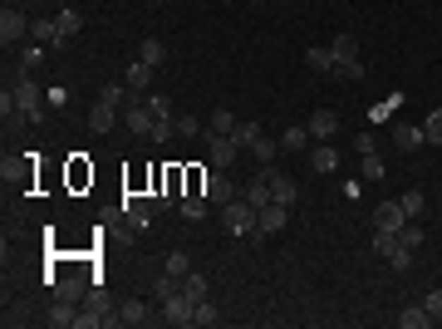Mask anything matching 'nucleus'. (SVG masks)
I'll list each match as a JSON object with an SVG mask.
<instances>
[{"label": "nucleus", "mask_w": 442, "mask_h": 329, "mask_svg": "<svg viewBox=\"0 0 442 329\" xmlns=\"http://www.w3.org/2000/svg\"><path fill=\"white\" fill-rule=\"evenodd\" d=\"M79 320V310H74V300H59L54 310H49V325H74Z\"/></svg>", "instance_id": "nucleus-31"}, {"label": "nucleus", "mask_w": 442, "mask_h": 329, "mask_svg": "<svg viewBox=\"0 0 442 329\" xmlns=\"http://www.w3.org/2000/svg\"><path fill=\"white\" fill-rule=\"evenodd\" d=\"M162 315H167V325H192V300L177 290V295L162 300Z\"/></svg>", "instance_id": "nucleus-7"}, {"label": "nucleus", "mask_w": 442, "mask_h": 329, "mask_svg": "<svg viewBox=\"0 0 442 329\" xmlns=\"http://www.w3.org/2000/svg\"><path fill=\"white\" fill-rule=\"evenodd\" d=\"M123 217L133 221V226H143V221L153 217V202H143V197H128V202H123Z\"/></svg>", "instance_id": "nucleus-20"}, {"label": "nucleus", "mask_w": 442, "mask_h": 329, "mask_svg": "<svg viewBox=\"0 0 442 329\" xmlns=\"http://www.w3.org/2000/svg\"><path fill=\"white\" fill-rule=\"evenodd\" d=\"M54 20H59V35H64V44H69V40L84 30V15H79V10H59Z\"/></svg>", "instance_id": "nucleus-19"}, {"label": "nucleus", "mask_w": 442, "mask_h": 329, "mask_svg": "<svg viewBox=\"0 0 442 329\" xmlns=\"http://www.w3.org/2000/svg\"><path fill=\"white\" fill-rule=\"evenodd\" d=\"M364 177H374V182H378V177H383V162H378V157H374V148H369V152H364Z\"/></svg>", "instance_id": "nucleus-42"}, {"label": "nucleus", "mask_w": 442, "mask_h": 329, "mask_svg": "<svg viewBox=\"0 0 442 329\" xmlns=\"http://www.w3.org/2000/svg\"><path fill=\"white\" fill-rule=\"evenodd\" d=\"M398 148H403V152L423 148V128H398Z\"/></svg>", "instance_id": "nucleus-34"}, {"label": "nucleus", "mask_w": 442, "mask_h": 329, "mask_svg": "<svg viewBox=\"0 0 442 329\" xmlns=\"http://www.w3.org/2000/svg\"><path fill=\"white\" fill-rule=\"evenodd\" d=\"M15 113H20L25 123H40V118H44V104H40V84H35V79H20V84H15Z\"/></svg>", "instance_id": "nucleus-3"}, {"label": "nucleus", "mask_w": 442, "mask_h": 329, "mask_svg": "<svg viewBox=\"0 0 442 329\" xmlns=\"http://www.w3.org/2000/svg\"><path fill=\"white\" fill-rule=\"evenodd\" d=\"M330 54H334V74L339 79H364V59H359V40L354 35H334Z\"/></svg>", "instance_id": "nucleus-2"}, {"label": "nucleus", "mask_w": 442, "mask_h": 329, "mask_svg": "<svg viewBox=\"0 0 442 329\" xmlns=\"http://www.w3.org/2000/svg\"><path fill=\"white\" fill-rule=\"evenodd\" d=\"M113 123H118V109H109V104H94V113H89V128H94V133H113Z\"/></svg>", "instance_id": "nucleus-18"}, {"label": "nucleus", "mask_w": 442, "mask_h": 329, "mask_svg": "<svg viewBox=\"0 0 442 329\" xmlns=\"http://www.w3.org/2000/svg\"><path fill=\"white\" fill-rule=\"evenodd\" d=\"M310 167H315V172H334V167H339V157H334V148H330V143L310 152Z\"/></svg>", "instance_id": "nucleus-22"}, {"label": "nucleus", "mask_w": 442, "mask_h": 329, "mask_svg": "<svg viewBox=\"0 0 442 329\" xmlns=\"http://www.w3.org/2000/svg\"><path fill=\"white\" fill-rule=\"evenodd\" d=\"M423 305H428V315H433V320H442V290H428V295H423Z\"/></svg>", "instance_id": "nucleus-43"}, {"label": "nucleus", "mask_w": 442, "mask_h": 329, "mask_svg": "<svg viewBox=\"0 0 442 329\" xmlns=\"http://www.w3.org/2000/svg\"><path fill=\"white\" fill-rule=\"evenodd\" d=\"M403 207H398V202H383V207H378V212H374V226H378V231H403Z\"/></svg>", "instance_id": "nucleus-12"}, {"label": "nucleus", "mask_w": 442, "mask_h": 329, "mask_svg": "<svg viewBox=\"0 0 442 329\" xmlns=\"http://www.w3.org/2000/svg\"><path fill=\"white\" fill-rule=\"evenodd\" d=\"M177 133H182V138H197L202 123H197V118H177Z\"/></svg>", "instance_id": "nucleus-44"}, {"label": "nucleus", "mask_w": 442, "mask_h": 329, "mask_svg": "<svg viewBox=\"0 0 442 329\" xmlns=\"http://www.w3.org/2000/svg\"><path fill=\"white\" fill-rule=\"evenodd\" d=\"M251 5H261V0H251Z\"/></svg>", "instance_id": "nucleus-45"}, {"label": "nucleus", "mask_w": 442, "mask_h": 329, "mask_svg": "<svg viewBox=\"0 0 442 329\" xmlns=\"http://www.w3.org/2000/svg\"><path fill=\"white\" fill-rule=\"evenodd\" d=\"M25 35H30V20H25L20 10H5V15H0V40L15 44V40H25Z\"/></svg>", "instance_id": "nucleus-6"}, {"label": "nucleus", "mask_w": 442, "mask_h": 329, "mask_svg": "<svg viewBox=\"0 0 442 329\" xmlns=\"http://www.w3.org/2000/svg\"><path fill=\"white\" fill-rule=\"evenodd\" d=\"M187 270H192L187 251H172V256H167V275H187Z\"/></svg>", "instance_id": "nucleus-38"}, {"label": "nucleus", "mask_w": 442, "mask_h": 329, "mask_svg": "<svg viewBox=\"0 0 442 329\" xmlns=\"http://www.w3.org/2000/svg\"><path fill=\"white\" fill-rule=\"evenodd\" d=\"M236 123H241V118H236L231 109H217L212 118H207V138H231V133H236Z\"/></svg>", "instance_id": "nucleus-13"}, {"label": "nucleus", "mask_w": 442, "mask_h": 329, "mask_svg": "<svg viewBox=\"0 0 442 329\" xmlns=\"http://www.w3.org/2000/svg\"><path fill=\"white\" fill-rule=\"evenodd\" d=\"M280 148H285V152H300V148H310V128H285Z\"/></svg>", "instance_id": "nucleus-24"}, {"label": "nucleus", "mask_w": 442, "mask_h": 329, "mask_svg": "<svg viewBox=\"0 0 442 329\" xmlns=\"http://www.w3.org/2000/svg\"><path fill=\"white\" fill-rule=\"evenodd\" d=\"M207 148H212V162H217V172H226V167L236 162V152H241V143H236V138H212Z\"/></svg>", "instance_id": "nucleus-8"}, {"label": "nucleus", "mask_w": 442, "mask_h": 329, "mask_svg": "<svg viewBox=\"0 0 442 329\" xmlns=\"http://www.w3.org/2000/svg\"><path fill=\"white\" fill-rule=\"evenodd\" d=\"M423 143H442V109H433L423 118Z\"/></svg>", "instance_id": "nucleus-33"}, {"label": "nucleus", "mask_w": 442, "mask_h": 329, "mask_svg": "<svg viewBox=\"0 0 442 329\" xmlns=\"http://www.w3.org/2000/svg\"><path fill=\"white\" fill-rule=\"evenodd\" d=\"M221 315H217V305H212V300H197V305H192V325H217Z\"/></svg>", "instance_id": "nucleus-32"}, {"label": "nucleus", "mask_w": 442, "mask_h": 329, "mask_svg": "<svg viewBox=\"0 0 442 329\" xmlns=\"http://www.w3.org/2000/svg\"><path fill=\"white\" fill-rule=\"evenodd\" d=\"M236 143H241V152L246 148H256V138H261V123H236V133H231Z\"/></svg>", "instance_id": "nucleus-28"}, {"label": "nucleus", "mask_w": 442, "mask_h": 329, "mask_svg": "<svg viewBox=\"0 0 442 329\" xmlns=\"http://www.w3.org/2000/svg\"><path fill=\"white\" fill-rule=\"evenodd\" d=\"M84 295H89V285H84L79 275H64V280H59V300H84Z\"/></svg>", "instance_id": "nucleus-25"}, {"label": "nucleus", "mask_w": 442, "mask_h": 329, "mask_svg": "<svg viewBox=\"0 0 442 329\" xmlns=\"http://www.w3.org/2000/svg\"><path fill=\"white\" fill-rule=\"evenodd\" d=\"M99 104L118 109V104H123V89H118V84H104V89H99Z\"/></svg>", "instance_id": "nucleus-41"}, {"label": "nucleus", "mask_w": 442, "mask_h": 329, "mask_svg": "<svg viewBox=\"0 0 442 329\" xmlns=\"http://www.w3.org/2000/svg\"><path fill=\"white\" fill-rule=\"evenodd\" d=\"M207 202H217V207L236 202V187H231V177H226V172H212V177H207Z\"/></svg>", "instance_id": "nucleus-9"}, {"label": "nucleus", "mask_w": 442, "mask_h": 329, "mask_svg": "<svg viewBox=\"0 0 442 329\" xmlns=\"http://www.w3.org/2000/svg\"><path fill=\"white\" fill-rule=\"evenodd\" d=\"M393 246H398V231H378V236H374V251H378L383 261L393 256Z\"/></svg>", "instance_id": "nucleus-36"}, {"label": "nucleus", "mask_w": 442, "mask_h": 329, "mask_svg": "<svg viewBox=\"0 0 442 329\" xmlns=\"http://www.w3.org/2000/svg\"><path fill=\"white\" fill-rule=\"evenodd\" d=\"M398 207H403V217H418V212H423V192H403Z\"/></svg>", "instance_id": "nucleus-39"}, {"label": "nucleus", "mask_w": 442, "mask_h": 329, "mask_svg": "<svg viewBox=\"0 0 442 329\" xmlns=\"http://www.w3.org/2000/svg\"><path fill=\"white\" fill-rule=\"evenodd\" d=\"M241 197H246V202H251V207H256V212H261V207H270V202H275V197H270V182H265V172H261V177H256V182H251V187H246V192H241Z\"/></svg>", "instance_id": "nucleus-16"}, {"label": "nucleus", "mask_w": 442, "mask_h": 329, "mask_svg": "<svg viewBox=\"0 0 442 329\" xmlns=\"http://www.w3.org/2000/svg\"><path fill=\"white\" fill-rule=\"evenodd\" d=\"M388 261H393V270H408V265H413V251H408V246H403V241H398V246H393V256H388Z\"/></svg>", "instance_id": "nucleus-40"}, {"label": "nucleus", "mask_w": 442, "mask_h": 329, "mask_svg": "<svg viewBox=\"0 0 442 329\" xmlns=\"http://www.w3.org/2000/svg\"><path fill=\"white\" fill-rule=\"evenodd\" d=\"M221 221H226L231 236H251V241H261V212H256L246 197L226 202V207H221Z\"/></svg>", "instance_id": "nucleus-1"}, {"label": "nucleus", "mask_w": 442, "mask_h": 329, "mask_svg": "<svg viewBox=\"0 0 442 329\" xmlns=\"http://www.w3.org/2000/svg\"><path fill=\"white\" fill-rule=\"evenodd\" d=\"M30 40H35V44H49V49H64L59 20H30Z\"/></svg>", "instance_id": "nucleus-5"}, {"label": "nucleus", "mask_w": 442, "mask_h": 329, "mask_svg": "<svg viewBox=\"0 0 442 329\" xmlns=\"http://www.w3.org/2000/svg\"><path fill=\"white\" fill-rule=\"evenodd\" d=\"M423 236H428V231H423V226H408V221H403V231H398V241H403L408 251H418V246H423Z\"/></svg>", "instance_id": "nucleus-35"}, {"label": "nucleus", "mask_w": 442, "mask_h": 329, "mask_svg": "<svg viewBox=\"0 0 442 329\" xmlns=\"http://www.w3.org/2000/svg\"><path fill=\"white\" fill-rule=\"evenodd\" d=\"M290 217V207H280V202H270V207H261V236H275L280 226Z\"/></svg>", "instance_id": "nucleus-14"}, {"label": "nucleus", "mask_w": 442, "mask_h": 329, "mask_svg": "<svg viewBox=\"0 0 442 329\" xmlns=\"http://www.w3.org/2000/svg\"><path fill=\"white\" fill-rule=\"evenodd\" d=\"M305 128H310V138H320V143H330L334 133H339V118H334L330 109H320L315 118H310V123H305Z\"/></svg>", "instance_id": "nucleus-11"}, {"label": "nucleus", "mask_w": 442, "mask_h": 329, "mask_svg": "<svg viewBox=\"0 0 442 329\" xmlns=\"http://www.w3.org/2000/svg\"><path fill=\"white\" fill-rule=\"evenodd\" d=\"M148 84H153V64H143V59L128 64V89H148Z\"/></svg>", "instance_id": "nucleus-23"}, {"label": "nucleus", "mask_w": 442, "mask_h": 329, "mask_svg": "<svg viewBox=\"0 0 442 329\" xmlns=\"http://www.w3.org/2000/svg\"><path fill=\"white\" fill-rule=\"evenodd\" d=\"M265 182H270V197H275L280 207H295L300 187H295V177H290V172H275V167H265Z\"/></svg>", "instance_id": "nucleus-4"}, {"label": "nucleus", "mask_w": 442, "mask_h": 329, "mask_svg": "<svg viewBox=\"0 0 442 329\" xmlns=\"http://www.w3.org/2000/svg\"><path fill=\"white\" fill-rule=\"evenodd\" d=\"M398 325L403 329H428V325H438V320L428 315V305H408V310L398 315Z\"/></svg>", "instance_id": "nucleus-17"}, {"label": "nucleus", "mask_w": 442, "mask_h": 329, "mask_svg": "<svg viewBox=\"0 0 442 329\" xmlns=\"http://www.w3.org/2000/svg\"><path fill=\"white\" fill-rule=\"evenodd\" d=\"M172 133H177V118H157L153 123V143H167Z\"/></svg>", "instance_id": "nucleus-37"}, {"label": "nucleus", "mask_w": 442, "mask_h": 329, "mask_svg": "<svg viewBox=\"0 0 442 329\" xmlns=\"http://www.w3.org/2000/svg\"><path fill=\"white\" fill-rule=\"evenodd\" d=\"M123 118H128V133H138V138H153V123H157V113L148 109V104H143V109H128Z\"/></svg>", "instance_id": "nucleus-10"}, {"label": "nucleus", "mask_w": 442, "mask_h": 329, "mask_svg": "<svg viewBox=\"0 0 442 329\" xmlns=\"http://www.w3.org/2000/svg\"><path fill=\"white\" fill-rule=\"evenodd\" d=\"M177 207H182V217H187V221H202L212 202H207V192H182V202H177Z\"/></svg>", "instance_id": "nucleus-15"}, {"label": "nucleus", "mask_w": 442, "mask_h": 329, "mask_svg": "<svg viewBox=\"0 0 442 329\" xmlns=\"http://www.w3.org/2000/svg\"><path fill=\"white\" fill-rule=\"evenodd\" d=\"M118 315H123V325H148V305H143V300H128Z\"/></svg>", "instance_id": "nucleus-30"}, {"label": "nucleus", "mask_w": 442, "mask_h": 329, "mask_svg": "<svg viewBox=\"0 0 442 329\" xmlns=\"http://www.w3.org/2000/svg\"><path fill=\"white\" fill-rule=\"evenodd\" d=\"M305 64L320 69V74H334V54L330 49H305Z\"/></svg>", "instance_id": "nucleus-27"}, {"label": "nucleus", "mask_w": 442, "mask_h": 329, "mask_svg": "<svg viewBox=\"0 0 442 329\" xmlns=\"http://www.w3.org/2000/svg\"><path fill=\"white\" fill-rule=\"evenodd\" d=\"M251 152H256V162H265V167H270V157H275V152H280V143H275V138H265V133H261V138H256V148H251Z\"/></svg>", "instance_id": "nucleus-29"}, {"label": "nucleus", "mask_w": 442, "mask_h": 329, "mask_svg": "<svg viewBox=\"0 0 442 329\" xmlns=\"http://www.w3.org/2000/svg\"><path fill=\"white\" fill-rule=\"evenodd\" d=\"M182 295L197 305V300H207V275H182Z\"/></svg>", "instance_id": "nucleus-26"}, {"label": "nucleus", "mask_w": 442, "mask_h": 329, "mask_svg": "<svg viewBox=\"0 0 442 329\" xmlns=\"http://www.w3.org/2000/svg\"><path fill=\"white\" fill-rule=\"evenodd\" d=\"M138 59H143V64H153V69H157V64H162V59H167V49H162V40H143V44H138Z\"/></svg>", "instance_id": "nucleus-21"}]
</instances>
